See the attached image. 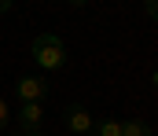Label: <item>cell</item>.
<instances>
[{"label":"cell","instance_id":"1","mask_svg":"<svg viewBox=\"0 0 158 136\" xmlns=\"http://www.w3.org/2000/svg\"><path fill=\"white\" fill-rule=\"evenodd\" d=\"M30 59L37 63L44 74H59L66 66V44L59 33H37L30 44Z\"/></svg>","mask_w":158,"mask_h":136},{"label":"cell","instance_id":"2","mask_svg":"<svg viewBox=\"0 0 158 136\" xmlns=\"http://www.w3.org/2000/svg\"><path fill=\"white\" fill-rule=\"evenodd\" d=\"M63 125H66V133H74V136H88L96 129V118H92V110L85 103H66L63 107Z\"/></svg>","mask_w":158,"mask_h":136},{"label":"cell","instance_id":"3","mask_svg":"<svg viewBox=\"0 0 158 136\" xmlns=\"http://www.w3.org/2000/svg\"><path fill=\"white\" fill-rule=\"evenodd\" d=\"M15 96H19L22 103H44V99H48V77H40V74H22V77L15 81Z\"/></svg>","mask_w":158,"mask_h":136},{"label":"cell","instance_id":"4","mask_svg":"<svg viewBox=\"0 0 158 136\" xmlns=\"http://www.w3.org/2000/svg\"><path fill=\"white\" fill-rule=\"evenodd\" d=\"M44 122V103H19V125L26 133H37Z\"/></svg>","mask_w":158,"mask_h":136},{"label":"cell","instance_id":"5","mask_svg":"<svg viewBox=\"0 0 158 136\" xmlns=\"http://www.w3.org/2000/svg\"><path fill=\"white\" fill-rule=\"evenodd\" d=\"M121 136H155V129H151L147 122L132 118V122H121Z\"/></svg>","mask_w":158,"mask_h":136},{"label":"cell","instance_id":"6","mask_svg":"<svg viewBox=\"0 0 158 136\" xmlns=\"http://www.w3.org/2000/svg\"><path fill=\"white\" fill-rule=\"evenodd\" d=\"M88 136H121V122H114V118H107V122H96V129Z\"/></svg>","mask_w":158,"mask_h":136},{"label":"cell","instance_id":"7","mask_svg":"<svg viewBox=\"0 0 158 136\" xmlns=\"http://www.w3.org/2000/svg\"><path fill=\"white\" fill-rule=\"evenodd\" d=\"M143 11H147V15L158 22V0H147V4H143Z\"/></svg>","mask_w":158,"mask_h":136},{"label":"cell","instance_id":"8","mask_svg":"<svg viewBox=\"0 0 158 136\" xmlns=\"http://www.w3.org/2000/svg\"><path fill=\"white\" fill-rule=\"evenodd\" d=\"M7 118H11V110H7V103H4V99H0V129H4V125H7Z\"/></svg>","mask_w":158,"mask_h":136},{"label":"cell","instance_id":"9","mask_svg":"<svg viewBox=\"0 0 158 136\" xmlns=\"http://www.w3.org/2000/svg\"><path fill=\"white\" fill-rule=\"evenodd\" d=\"M11 4H15V0H0V15H7V11H11Z\"/></svg>","mask_w":158,"mask_h":136},{"label":"cell","instance_id":"10","mask_svg":"<svg viewBox=\"0 0 158 136\" xmlns=\"http://www.w3.org/2000/svg\"><path fill=\"white\" fill-rule=\"evenodd\" d=\"M66 4H70V7H85L88 0H66Z\"/></svg>","mask_w":158,"mask_h":136},{"label":"cell","instance_id":"11","mask_svg":"<svg viewBox=\"0 0 158 136\" xmlns=\"http://www.w3.org/2000/svg\"><path fill=\"white\" fill-rule=\"evenodd\" d=\"M15 136H44V133H26V129H19Z\"/></svg>","mask_w":158,"mask_h":136},{"label":"cell","instance_id":"12","mask_svg":"<svg viewBox=\"0 0 158 136\" xmlns=\"http://www.w3.org/2000/svg\"><path fill=\"white\" fill-rule=\"evenodd\" d=\"M151 85H155V89H158V70H151Z\"/></svg>","mask_w":158,"mask_h":136},{"label":"cell","instance_id":"13","mask_svg":"<svg viewBox=\"0 0 158 136\" xmlns=\"http://www.w3.org/2000/svg\"><path fill=\"white\" fill-rule=\"evenodd\" d=\"M0 81H4V70H0Z\"/></svg>","mask_w":158,"mask_h":136}]
</instances>
